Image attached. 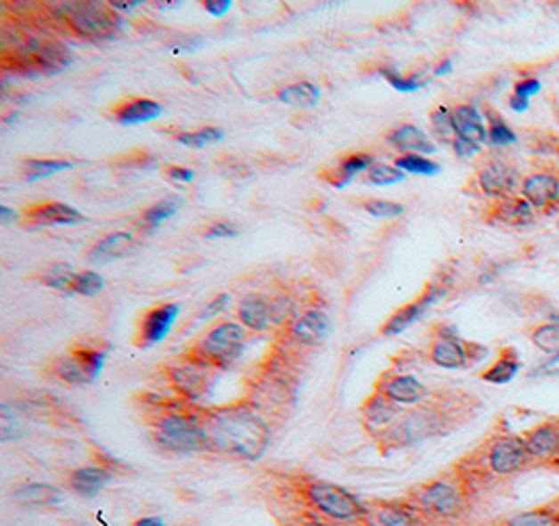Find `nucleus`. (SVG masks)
I'll list each match as a JSON object with an SVG mask.
<instances>
[{
  "label": "nucleus",
  "instance_id": "79ce46f5",
  "mask_svg": "<svg viewBox=\"0 0 559 526\" xmlns=\"http://www.w3.org/2000/svg\"><path fill=\"white\" fill-rule=\"evenodd\" d=\"M103 286V277L94 273V271H82V273H76L74 283H71V292L80 295H97Z\"/></svg>",
  "mask_w": 559,
  "mask_h": 526
},
{
  "label": "nucleus",
  "instance_id": "e433bc0d",
  "mask_svg": "<svg viewBox=\"0 0 559 526\" xmlns=\"http://www.w3.org/2000/svg\"><path fill=\"white\" fill-rule=\"evenodd\" d=\"M497 218L507 224H524L532 218V206L528 204L526 199L507 198V202H503L501 206H498Z\"/></svg>",
  "mask_w": 559,
  "mask_h": 526
},
{
  "label": "nucleus",
  "instance_id": "49530a36",
  "mask_svg": "<svg viewBox=\"0 0 559 526\" xmlns=\"http://www.w3.org/2000/svg\"><path fill=\"white\" fill-rule=\"evenodd\" d=\"M365 210L377 218H396L404 214L402 204L388 202V199H371V202L365 204Z\"/></svg>",
  "mask_w": 559,
  "mask_h": 526
},
{
  "label": "nucleus",
  "instance_id": "4468645a",
  "mask_svg": "<svg viewBox=\"0 0 559 526\" xmlns=\"http://www.w3.org/2000/svg\"><path fill=\"white\" fill-rule=\"evenodd\" d=\"M446 295V287H440V286H433V287H427L424 294L419 295L417 300H413V303L404 304L402 309H398L394 315H392L388 321L384 323L382 328V334L384 336H396V334H402L404 329H409L411 325L417 321L419 317H424L427 309L430 306H433L436 303H440Z\"/></svg>",
  "mask_w": 559,
  "mask_h": 526
},
{
  "label": "nucleus",
  "instance_id": "7c9ffc66",
  "mask_svg": "<svg viewBox=\"0 0 559 526\" xmlns=\"http://www.w3.org/2000/svg\"><path fill=\"white\" fill-rule=\"evenodd\" d=\"M69 352L80 360L82 369L88 377V382H93L94 377L101 374L105 363V351H101L99 344H91V342H80L69 348Z\"/></svg>",
  "mask_w": 559,
  "mask_h": 526
},
{
  "label": "nucleus",
  "instance_id": "72a5a7b5",
  "mask_svg": "<svg viewBox=\"0 0 559 526\" xmlns=\"http://www.w3.org/2000/svg\"><path fill=\"white\" fill-rule=\"evenodd\" d=\"M71 166L74 164L68 162V159H26L21 166V173L26 181H38L61 173V170H69Z\"/></svg>",
  "mask_w": 559,
  "mask_h": 526
},
{
  "label": "nucleus",
  "instance_id": "473e14b6",
  "mask_svg": "<svg viewBox=\"0 0 559 526\" xmlns=\"http://www.w3.org/2000/svg\"><path fill=\"white\" fill-rule=\"evenodd\" d=\"M51 374L55 376L57 380H61L65 384H71V386H78V384L88 382V377L85 374V369H82L80 360L76 359L71 352L63 354V357H57L55 360H53Z\"/></svg>",
  "mask_w": 559,
  "mask_h": 526
},
{
  "label": "nucleus",
  "instance_id": "cd10ccee",
  "mask_svg": "<svg viewBox=\"0 0 559 526\" xmlns=\"http://www.w3.org/2000/svg\"><path fill=\"white\" fill-rule=\"evenodd\" d=\"M371 166H373V158L369 156V153H352V156L342 158L340 162H337V166L323 170V174L320 176H323L329 185L342 189V187H346L356 174L362 173V170H369Z\"/></svg>",
  "mask_w": 559,
  "mask_h": 526
},
{
  "label": "nucleus",
  "instance_id": "9b49d317",
  "mask_svg": "<svg viewBox=\"0 0 559 526\" xmlns=\"http://www.w3.org/2000/svg\"><path fill=\"white\" fill-rule=\"evenodd\" d=\"M178 312H181V306L174 303L156 304L142 312L139 325H136L134 344L145 351V348H151L156 346L158 342H162L166 336H168L172 325H174Z\"/></svg>",
  "mask_w": 559,
  "mask_h": 526
},
{
  "label": "nucleus",
  "instance_id": "ea45409f",
  "mask_svg": "<svg viewBox=\"0 0 559 526\" xmlns=\"http://www.w3.org/2000/svg\"><path fill=\"white\" fill-rule=\"evenodd\" d=\"M181 208H182L181 198L162 199V202L153 204L151 208L145 210V214H142V224H147V227H158L159 223L168 221V218L174 216Z\"/></svg>",
  "mask_w": 559,
  "mask_h": 526
},
{
  "label": "nucleus",
  "instance_id": "4d7b16f0",
  "mask_svg": "<svg viewBox=\"0 0 559 526\" xmlns=\"http://www.w3.org/2000/svg\"><path fill=\"white\" fill-rule=\"evenodd\" d=\"M166 174H168V179L181 181V182H189L195 176L193 170L182 168V166H168V168H166Z\"/></svg>",
  "mask_w": 559,
  "mask_h": 526
},
{
  "label": "nucleus",
  "instance_id": "c85d7f7f",
  "mask_svg": "<svg viewBox=\"0 0 559 526\" xmlns=\"http://www.w3.org/2000/svg\"><path fill=\"white\" fill-rule=\"evenodd\" d=\"M13 499L23 507H43L53 506L61 499V490L51 484H28L15 490Z\"/></svg>",
  "mask_w": 559,
  "mask_h": 526
},
{
  "label": "nucleus",
  "instance_id": "aec40b11",
  "mask_svg": "<svg viewBox=\"0 0 559 526\" xmlns=\"http://www.w3.org/2000/svg\"><path fill=\"white\" fill-rule=\"evenodd\" d=\"M237 317H239V323L247 332H266L272 319H275V315H272V303L263 294H247L237 306Z\"/></svg>",
  "mask_w": 559,
  "mask_h": 526
},
{
  "label": "nucleus",
  "instance_id": "6e6552de",
  "mask_svg": "<svg viewBox=\"0 0 559 526\" xmlns=\"http://www.w3.org/2000/svg\"><path fill=\"white\" fill-rule=\"evenodd\" d=\"M65 23L82 38H109L120 28V17L111 4L76 3L63 9Z\"/></svg>",
  "mask_w": 559,
  "mask_h": 526
},
{
  "label": "nucleus",
  "instance_id": "423d86ee",
  "mask_svg": "<svg viewBox=\"0 0 559 526\" xmlns=\"http://www.w3.org/2000/svg\"><path fill=\"white\" fill-rule=\"evenodd\" d=\"M302 495L311 510L337 522H365L367 507L346 489L325 481H308L302 484Z\"/></svg>",
  "mask_w": 559,
  "mask_h": 526
},
{
  "label": "nucleus",
  "instance_id": "5fc2aeb1",
  "mask_svg": "<svg viewBox=\"0 0 559 526\" xmlns=\"http://www.w3.org/2000/svg\"><path fill=\"white\" fill-rule=\"evenodd\" d=\"M453 147H455L457 156H459V158H472L480 150V145H475V143H472V141L461 139V137L453 139Z\"/></svg>",
  "mask_w": 559,
  "mask_h": 526
},
{
  "label": "nucleus",
  "instance_id": "f03ea898",
  "mask_svg": "<svg viewBox=\"0 0 559 526\" xmlns=\"http://www.w3.org/2000/svg\"><path fill=\"white\" fill-rule=\"evenodd\" d=\"M149 425L159 447L172 453L207 451V439L199 411L187 409V401L166 405H149Z\"/></svg>",
  "mask_w": 559,
  "mask_h": 526
},
{
  "label": "nucleus",
  "instance_id": "9d476101",
  "mask_svg": "<svg viewBox=\"0 0 559 526\" xmlns=\"http://www.w3.org/2000/svg\"><path fill=\"white\" fill-rule=\"evenodd\" d=\"M486 468L495 476H514L520 470H524L531 455H528L526 442L522 436L505 434L498 436L489 445V451L484 455Z\"/></svg>",
  "mask_w": 559,
  "mask_h": 526
},
{
  "label": "nucleus",
  "instance_id": "c756f323",
  "mask_svg": "<svg viewBox=\"0 0 559 526\" xmlns=\"http://www.w3.org/2000/svg\"><path fill=\"white\" fill-rule=\"evenodd\" d=\"M319 99L320 91L312 82H296V85H289L283 91H279V101L291 105V108H314Z\"/></svg>",
  "mask_w": 559,
  "mask_h": 526
},
{
  "label": "nucleus",
  "instance_id": "dca6fc26",
  "mask_svg": "<svg viewBox=\"0 0 559 526\" xmlns=\"http://www.w3.org/2000/svg\"><path fill=\"white\" fill-rule=\"evenodd\" d=\"M376 390L401 407L417 405L427 397V388L424 382H419L415 376L392 374V371L382 374V377L376 384Z\"/></svg>",
  "mask_w": 559,
  "mask_h": 526
},
{
  "label": "nucleus",
  "instance_id": "680f3d73",
  "mask_svg": "<svg viewBox=\"0 0 559 526\" xmlns=\"http://www.w3.org/2000/svg\"><path fill=\"white\" fill-rule=\"evenodd\" d=\"M11 214H13V212H11V210L7 208V206H3V208H0V216H3V221H4V223L9 221Z\"/></svg>",
  "mask_w": 559,
  "mask_h": 526
},
{
  "label": "nucleus",
  "instance_id": "09e8293b",
  "mask_svg": "<svg viewBox=\"0 0 559 526\" xmlns=\"http://www.w3.org/2000/svg\"><path fill=\"white\" fill-rule=\"evenodd\" d=\"M450 114H453V111H450L449 108H444V105H440V108H436V109L432 111L433 128H436V133L442 134V137H446V134H449V133L455 134L453 117H450Z\"/></svg>",
  "mask_w": 559,
  "mask_h": 526
},
{
  "label": "nucleus",
  "instance_id": "ddd939ff",
  "mask_svg": "<svg viewBox=\"0 0 559 526\" xmlns=\"http://www.w3.org/2000/svg\"><path fill=\"white\" fill-rule=\"evenodd\" d=\"M367 526H421L424 518L411 506L409 499L392 501H371L367 504Z\"/></svg>",
  "mask_w": 559,
  "mask_h": 526
},
{
  "label": "nucleus",
  "instance_id": "a878e982",
  "mask_svg": "<svg viewBox=\"0 0 559 526\" xmlns=\"http://www.w3.org/2000/svg\"><path fill=\"white\" fill-rule=\"evenodd\" d=\"M388 141L396 150L404 153H417V156H432L436 151V145L427 137L424 130L413 126V124H402L388 134Z\"/></svg>",
  "mask_w": 559,
  "mask_h": 526
},
{
  "label": "nucleus",
  "instance_id": "8fccbe9b",
  "mask_svg": "<svg viewBox=\"0 0 559 526\" xmlns=\"http://www.w3.org/2000/svg\"><path fill=\"white\" fill-rule=\"evenodd\" d=\"M239 233V229L235 227V223L231 221H218V223H212L210 229L206 231V238L207 239H231L235 238V235Z\"/></svg>",
  "mask_w": 559,
  "mask_h": 526
},
{
  "label": "nucleus",
  "instance_id": "2eb2a0df",
  "mask_svg": "<svg viewBox=\"0 0 559 526\" xmlns=\"http://www.w3.org/2000/svg\"><path fill=\"white\" fill-rule=\"evenodd\" d=\"M331 328V319L323 309H306L289 323V338L297 346H317L327 338Z\"/></svg>",
  "mask_w": 559,
  "mask_h": 526
},
{
  "label": "nucleus",
  "instance_id": "39448f33",
  "mask_svg": "<svg viewBox=\"0 0 559 526\" xmlns=\"http://www.w3.org/2000/svg\"><path fill=\"white\" fill-rule=\"evenodd\" d=\"M246 336L247 329L241 323H218L193 346L189 357L212 369H224L241 357L243 348H246Z\"/></svg>",
  "mask_w": 559,
  "mask_h": 526
},
{
  "label": "nucleus",
  "instance_id": "2f4dec72",
  "mask_svg": "<svg viewBox=\"0 0 559 526\" xmlns=\"http://www.w3.org/2000/svg\"><path fill=\"white\" fill-rule=\"evenodd\" d=\"M520 369H522L520 357H517L515 351L509 348V351H505L501 357L497 359V363L492 365V368H489L482 374V380L490 384H507L514 380Z\"/></svg>",
  "mask_w": 559,
  "mask_h": 526
},
{
  "label": "nucleus",
  "instance_id": "f8f14e48",
  "mask_svg": "<svg viewBox=\"0 0 559 526\" xmlns=\"http://www.w3.org/2000/svg\"><path fill=\"white\" fill-rule=\"evenodd\" d=\"M474 348L478 346L463 342L459 336L455 334V329L440 328L436 338H433L430 344V359L432 363L438 365V368L461 369L466 368L467 363H472V360H478L474 354Z\"/></svg>",
  "mask_w": 559,
  "mask_h": 526
},
{
  "label": "nucleus",
  "instance_id": "a211bd4d",
  "mask_svg": "<svg viewBox=\"0 0 559 526\" xmlns=\"http://www.w3.org/2000/svg\"><path fill=\"white\" fill-rule=\"evenodd\" d=\"M23 218L34 227H57V224H78L85 221V214L68 204L61 202H43L28 206Z\"/></svg>",
  "mask_w": 559,
  "mask_h": 526
},
{
  "label": "nucleus",
  "instance_id": "412c9836",
  "mask_svg": "<svg viewBox=\"0 0 559 526\" xmlns=\"http://www.w3.org/2000/svg\"><path fill=\"white\" fill-rule=\"evenodd\" d=\"M478 182L482 191L490 198H509L511 191L515 189L517 173L507 164L492 159V162L484 164L478 173Z\"/></svg>",
  "mask_w": 559,
  "mask_h": 526
},
{
  "label": "nucleus",
  "instance_id": "052dcab7",
  "mask_svg": "<svg viewBox=\"0 0 559 526\" xmlns=\"http://www.w3.org/2000/svg\"><path fill=\"white\" fill-rule=\"evenodd\" d=\"M450 69H453V61H450V59H444V61L438 65L436 72H433V74H436V76H444V74H449Z\"/></svg>",
  "mask_w": 559,
  "mask_h": 526
},
{
  "label": "nucleus",
  "instance_id": "20e7f679",
  "mask_svg": "<svg viewBox=\"0 0 559 526\" xmlns=\"http://www.w3.org/2000/svg\"><path fill=\"white\" fill-rule=\"evenodd\" d=\"M446 425V417L442 409L438 407L425 405L417 407V409L404 413L394 425H390L388 430H384L382 434H377L376 439L382 445L384 453L394 451V449L415 445V442L430 439L442 433Z\"/></svg>",
  "mask_w": 559,
  "mask_h": 526
},
{
  "label": "nucleus",
  "instance_id": "1a4fd4ad",
  "mask_svg": "<svg viewBox=\"0 0 559 526\" xmlns=\"http://www.w3.org/2000/svg\"><path fill=\"white\" fill-rule=\"evenodd\" d=\"M212 368L199 363L191 357L182 359V363H174L166 368V382L172 392L176 397H181V401H198L204 397V394L210 392L212 388Z\"/></svg>",
  "mask_w": 559,
  "mask_h": 526
},
{
  "label": "nucleus",
  "instance_id": "f257e3e1",
  "mask_svg": "<svg viewBox=\"0 0 559 526\" xmlns=\"http://www.w3.org/2000/svg\"><path fill=\"white\" fill-rule=\"evenodd\" d=\"M207 439V451L243 462H255L271 442L269 424L252 405H229L198 409Z\"/></svg>",
  "mask_w": 559,
  "mask_h": 526
},
{
  "label": "nucleus",
  "instance_id": "f704fd0d",
  "mask_svg": "<svg viewBox=\"0 0 559 526\" xmlns=\"http://www.w3.org/2000/svg\"><path fill=\"white\" fill-rule=\"evenodd\" d=\"M497 526H559V512L553 510H528L515 516L503 518Z\"/></svg>",
  "mask_w": 559,
  "mask_h": 526
},
{
  "label": "nucleus",
  "instance_id": "58836bf2",
  "mask_svg": "<svg viewBox=\"0 0 559 526\" xmlns=\"http://www.w3.org/2000/svg\"><path fill=\"white\" fill-rule=\"evenodd\" d=\"M396 168L409 174H424L432 176L440 173V166L433 159L425 156H417V153H402L401 158H396Z\"/></svg>",
  "mask_w": 559,
  "mask_h": 526
},
{
  "label": "nucleus",
  "instance_id": "864d4df0",
  "mask_svg": "<svg viewBox=\"0 0 559 526\" xmlns=\"http://www.w3.org/2000/svg\"><path fill=\"white\" fill-rule=\"evenodd\" d=\"M532 377H540V376H559V352L553 354L551 359H547L545 363H540L537 369L531 374Z\"/></svg>",
  "mask_w": 559,
  "mask_h": 526
},
{
  "label": "nucleus",
  "instance_id": "393cba45",
  "mask_svg": "<svg viewBox=\"0 0 559 526\" xmlns=\"http://www.w3.org/2000/svg\"><path fill=\"white\" fill-rule=\"evenodd\" d=\"M114 478V472L103 468V465H88V468H78L68 476V487L78 495L94 498L101 489L107 487V482Z\"/></svg>",
  "mask_w": 559,
  "mask_h": 526
},
{
  "label": "nucleus",
  "instance_id": "603ef678",
  "mask_svg": "<svg viewBox=\"0 0 559 526\" xmlns=\"http://www.w3.org/2000/svg\"><path fill=\"white\" fill-rule=\"evenodd\" d=\"M540 91V80L537 78H528L524 82H517L515 85V97H522V99H531L532 94H537Z\"/></svg>",
  "mask_w": 559,
  "mask_h": 526
},
{
  "label": "nucleus",
  "instance_id": "4be33fe9",
  "mask_svg": "<svg viewBox=\"0 0 559 526\" xmlns=\"http://www.w3.org/2000/svg\"><path fill=\"white\" fill-rule=\"evenodd\" d=\"M162 116V105L158 101H151V99H142V97H130L124 99L111 111V117L117 124H124V126H130V124H142V122H151L156 117Z\"/></svg>",
  "mask_w": 559,
  "mask_h": 526
},
{
  "label": "nucleus",
  "instance_id": "f3484780",
  "mask_svg": "<svg viewBox=\"0 0 559 526\" xmlns=\"http://www.w3.org/2000/svg\"><path fill=\"white\" fill-rule=\"evenodd\" d=\"M361 416L362 424H365L369 433L377 436L382 434L384 430H388L390 425H394L398 419L404 416V409L398 403H394V401L385 397V394L376 390V392L361 405Z\"/></svg>",
  "mask_w": 559,
  "mask_h": 526
},
{
  "label": "nucleus",
  "instance_id": "6ab92c4d",
  "mask_svg": "<svg viewBox=\"0 0 559 526\" xmlns=\"http://www.w3.org/2000/svg\"><path fill=\"white\" fill-rule=\"evenodd\" d=\"M531 462H551L559 457V424L547 422L522 436Z\"/></svg>",
  "mask_w": 559,
  "mask_h": 526
},
{
  "label": "nucleus",
  "instance_id": "0eeeda50",
  "mask_svg": "<svg viewBox=\"0 0 559 526\" xmlns=\"http://www.w3.org/2000/svg\"><path fill=\"white\" fill-rule=\"evenodd\" d=\"M13 59V68L26 74H57L68 68L71 53L57 40L29 38L28 43L17 46L13 57L4 55V61Z\"/></svg>",
  "mask_w": 559,
  "mask_h": 526
},
{
  "label": "nucleus",
  "instance_id": "13d9d810",
  "mask_svg": "<svg viewBox=\"0 0 559 526\" xmlns=\"http://www.w3.org/2000/svg\"><path fill=\"white\" fill-rule=\"evenodd\" d=\"M509 105H511V108H514L515 111H526V109H528V99L515 97V94H514V97L509 99Z\"/></svg>",
  "mask_w": 559,
  "mask_h": 526
},
{
  "label": "nucleus",
  "instance_id": "b1692460",
  "mask_svg": "<svg viewBox=\"0 0 559 526\" xmlns=\"http://www.w3.org/2000/svg\"><path fill=\"white\" fill-rule=\"evenodd\" d=\"M522 195L532 208H549L559 199V179L553 174H532L524 181Z\"/></svg>",
  "mask_w": 559,
  "mask_h": 526
},
{
  "label": "nucleus",
  "instance_id": "5701e85b",
  "mask_svg": "<svg viewBox=\"0 0 559 526\" xmlns=\"http://www.w3.org/2000/svg\"><path fill=\"white\" fill-rule=\"evenodd\" d=\"M450 117H453L455 137L467 139L475 145H482L489 141V130H486L484 120H482L480 111L474 105H459V108L453 109Z\"/></svg>",
  "mask_w": 559,
  "mask_h": 526
},
{
  "label": "nucleus",
  "instance_id": "c9c22d12",
  "mask_svg": "<svg viewBox=\"0 0 559 526\" xmlns=\"http://www.w3.org/2000/svg\"><path fill=\"white\" fill-rule=\"evenodd\" d=\"M36 277H38V281L46 287L61 289V292H71V283H74L76 273L69 264L55 263V264H51V267H46L45 271H40Z\"/></svg>",
  "mask_w": 559,
  "mask_h": 526
},
{
  "label": "nucleus",
  "instance_id": "3c124183",
  "mask_svg": "<svg viewBox=\"0 0 559 526\" xmlns=\"http://www.w3.org/2000/svg\"><path fill=\"white\" fill-rule=\"evenodd\" d=\"M229 300H231L229 294H220V295H216V298H214L212 303L206 306V311L199 315L201 321H206V319H212V317L220 315V312H223V311L229 306Z\"/></svg>",
  "mask_w": 559,
  "mask_h": 526
},
{
  "label": "nucleus",
  "instance_id": "a19ab883",
  "mask_svg": "<svg viewBox=\"0 0 559 526\" xmlns=\"http://www.w3.org/2000/svg\"><path fill=\"white\" fill-rule=\"evenodd\" d=\"M223 137H224V133L220 128L206 126V128H201V130H195V133L178 134L176 141H178V143L187 145V147H193V150H201V147H207V145L216 143V141H220Z\"/></svg>",
  "mask_w": 559,
  "mask_h": 526
},
{
  "label": "nucleus",
  "instance_id": "bb28decb",
  "mask_svg": "<svg viewBox=\"0 0 559 526\" xmlns=\"http://www.w3.org/2000/svg\"><path fill=\"white\" fill-rule=\"evenodd\" d=\"M134 250V238L126 231L109 233L107 238L99 239L91 250H88V260L91 263H109V260L122 258Z\"/></svg>",
  "mask_w": 559,
  "mask_h": 526
},
{
  "label": "nucleus",
  "instance_id": "7ed1b4c3",
  "mask_svg": "<svg viewBox=\"0 0 559 526\" xmlns=\"http://www.w3.org/2000/svg\"><path fill=\"white\" fill-rule=\"evenodd\" d=\"M409 501L424 522H455L467 512V490L446 478L421 482L409 490Z\"/></svg>",
  "mask_w": 559,
  "mask_h": 526
},
{
  "label": "nucleus",
  "instance_id": "bf43d9fd",
  "mask_svg": "<svg viewBox=\"0 0 559 526\" xmlns=\"http://www.w3.org/2000/svg\"><path fill=\"white\" fill-rule=\"evenodd\" d=\"M133 526H166V524H164V520H159V518H141V520H136Z\"/></svg>",
  "mask_w": 559,
  "mask_h": 526
},
{
  "label": "nucleus",
  "instance_id": "4c0bfd02",
  "mask_svg": "<svg viewBox=\"0 0 559 526\" xmlns=\"http://www.w3.org/2000/svg\"><path fill=\"white\" fill-rule=\"evenodd\" d=\"M532 344L543 352L557 354L559 352V315L553 317V321L539 325L531 336Z\"/></svg>",
  "mask_w": 559,
  "mask_h": 526
},
{
  "label": "nucleus",
  "instance_id": "37998d69",
  "mask_svg": "<svg viewBox=\"0 0 559 526\" xmlns=\"http://www.w3.org/2000/svg\"><path fill=\"white\" fill-rule=\"evenodd\" d=\"M367 181L373 185H394V182L404 181V173L396 166H385V164H373L367 170Z\"/></svg>",
  "mask_w": 559,
  "mask_h": 526
},
{
  "label": "nucleus",
  "instance_id": "c03bdc74",
  "mask_svg": "<svg viewBox=\"0 0 559 526\" xmlns=\"http://www.w3.org/2000/svg\"><path fill=\"white\" fill-rule=\"evenodd\" d=\"M382 76L396 88V91H401V93L419 91V88L425 85V80H421L419 76H402V74H398L396 69H390V68L382 69Z\"/></svg>",
  "mask_w": 559,
  "mask_h": 526
},
{
  "label": "nucleus",
  "instance_id": "de8ad7c7",
  "mask_svg": "<svg viewBox=\"0 0 559 526\" xmlns=\"http://www.w3.org/2000/svg\"><path fill=\"white\" fill-rule=\"evenodd\" d=\"M281 526H331V524L327 522L325 516H320L319 512L302 510L291 514V516H285Z\"/></svg>",
  "mask_w": 559,
  "mask_h": 526
},
{
  "label": "nucleus",
  "instance_id": "a18cd8bd",
  "mask_svg": "<svg viewBox=\"0 0 559 526\" xmlns=\"http://www.w3.org/2000/svg\"><path fill=\"white\" fill-rule=\"evenodd\" d=\"M489 141L492 145H514L517 137L507 124H505L501 117H490V128H489Z\"/></svg>",
  "mask_w": 559,
  "mask_h": 526
},
{
  "label": "nucleus",
  "instance_id": "6e6d98bb",
  "mask_svg": "<svg viewBox=\"0 0 559 526\" xmlns=\"http://www.w3.org/2000/svg\"><path fill=\"white\" fill-rule=\"evenodd\" d=\"M231 4H233L231 0H204V3H201V7H204L207 13H212V15H224L231 9Z\"/></svg>",
  "mask_w": 559,
  "mask_h": 526
}]
</instances>
